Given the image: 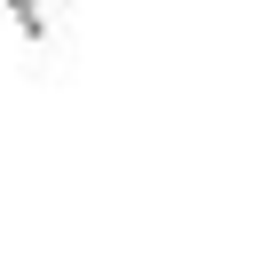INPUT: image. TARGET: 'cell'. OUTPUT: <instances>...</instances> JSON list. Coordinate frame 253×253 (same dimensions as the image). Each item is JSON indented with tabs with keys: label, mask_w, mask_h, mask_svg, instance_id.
Returning <instances> with one entry per match:
<instances>
[{
	"label": "cell",
	"mask_w": 253,
	"mask_h": 253,
	"mask_svg": "<svg viewBox=\"0 0 253 253\" xmlns=\"http://www.w3.org/2000/svg\"><path fill=\"white\" fill-rule=\"evenodd\" d=\"M8 24H16L24 40H55V24H47V8H40V0H8Z\"/></svg>",
	"instance_id": "obj_1"
}]
</instances>
